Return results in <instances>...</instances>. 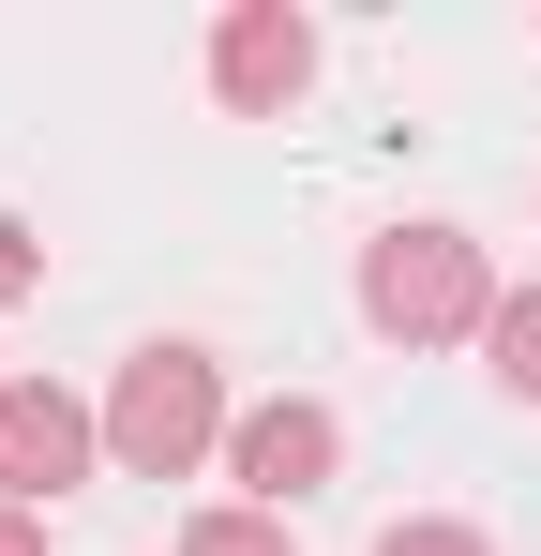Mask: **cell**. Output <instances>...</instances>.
I'll list each match as a JSON object with an SVG mask.
<instances>
[{"instance_id":"6da1fadb","label":"cell","mask_w":541,"mask_h":556,"mask_svg":"<svg viewBox=\"0 0 541 556\" xmlns=\"http://www.w3.org/2000/svg\"><path fill=\"white\" fill-rule=\"evenodd\" d=\"M226 437H241V421H226V362H211V346H136V362H121L105 452L136 466V481H196Z\"/></svg>"},{"instance_id":"7a4b0ae2","label":"cell","mask_w":541,"mask_h":556,"mask_svg":"<svg viewBox=\"0 0 541 556\" xmlns=\"http://www.w3.org/2000/svg\"><path fill=\"white\" fill-rule=\"evenodd\" d=\"M361 316H376L391 346H451V331H496L481 241H466V226H391V241H361Z\"/></svg>"},{"instance_id":"3957f363","label":"cell","mask_w":541,"mask_h":556,"mask_svg":"<svg viewBox=\"0 0 541 556\" xmlns=\"http://www.w3.org/2000/svg\"><path fill=\"white\" fill-rule=\"evenodd\" d=\"M105 466V406H76L61 376H15L0 391V511H46Z\"/></svg>"},{"instance_id":"277c9868","label":"cell","mask_w":541,"mask_h":556,"mask_svg":"<svg viewBox=\"0 0 541 556\" xmlns=\"http://www.w3.org/2000/svg\"><path fill=\"white\" fill-rule=\"evenodd\" d=\"M331 466H347V421H331L316 391H270V406H241V437H226V481H241V511H301Z\"/></svg>"},{"instance_id":"5b68a950","label":"cell","mask_w":541,"mask_h":556,"mask_svg":"<svg viewBox=\"0 0 541 556\" xmlns=\"http://www.w3.org/2000/svg\"><path fill=\"white\" fill-rule=\"evenodd\" d=\"M301 76H316V30H301L286 0H241V15L211 30V91L241 105V121H270V105H301Z\"/></svg>"},{"instance_id":"8992f818","label":"cell","mask_w":541,"mask_h":556,"mask_svg":"<svg viewBox=\"0 0 541 556\" xmlns=\"http://www.w3.org/2000/svg\"><path fill=\"white\" fill-rule=\"evenodd\" d=\"M481 346H496V391H512V406H541V286H512V301H496V331H481Z\"/></svg>"},{"instance_id":"52a82bcc","label":"cell","mask_w":541,"mask_h":556,"mask_svg":"<svg viewBox=\"0 0 541 556\" xmlns=\"http://www.w3.org/2000/svg\"><path fill=\"white\" fill-rule=\"evenodd\" d=\"M180 556H286V511H196Z\"/></svg>"},{"instance_id":"ba28073f","label":"cell","mask_w":541,"mask_h":556,"mask_svg":"<svg viewBox=\"0 0 541 556\" xmlns=\"http://www.w3.org/2000/svg\"><path fill=\"white\" fill-rule=\"evenodd\" d=\"M376 556H496V542H481V527H451V511H406Z\"/></svg>"},{"instance_id":"9c48e42d","label":"cell","mask_w":541,"mask_h":556,"mask_svg":"<svg viewBox=\"0 0 541 556\" xmlns=\"http://www.w3.org/2000/svg\"><path fill=\"white\" fill-rule=\"evenodd\" d=\"M30 286H46V241H30V226L0 211V301H30Z\"/></svg>"},{"instance_id":"30bf717a","label":"cell","mask_w":541,"mask_h":556,"mask_svg":"<svg viewBox=\"0 0 541 556\" xmlns=\"http://www.w3.org/2000/svg\"><path fill=\"white\" fill-rule=\"evenodd\" d=\"M0 556H46V527H30V511H0Z\"/></svg>"},{"instance_id":"8fae6325","label":"cell","mask_w":541,"mask_h":556,"mask_svg":"<svg viewBox=\"0 0 541 556\" xmlns=\"http://www.w3.org/2000/svg\"><path fill=\"white\" fill-rule=\"evenodd\" d=\"M0 391H15V376H0Z\"/></svg>"}]
</instances>
